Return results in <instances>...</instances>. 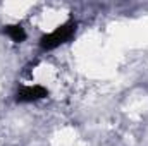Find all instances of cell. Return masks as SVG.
Here are the masks:
<instances>
[{
    "label": "cell",
    "instance_id": "obj_1",
    "mask_svg": "<svg viewBox=\"0 0 148 146\" xmlns=\"http://www.w3.org/2000/svg\"><path fill=\"white\" fill-rule=\"evenodd\" d=\"M76 29H77V23L76 21H67V23L57 26L53 31H50V33H47V35H43L40 38V48L45 50V52L59 48L60 45L67 43L76 35Z\"/></svg>",
    "mask_w": 148,
    "mask_h": 146
},
{
    "label": "cell",
    "instance_id": "obj_2",
    "mask_svg": "<svg viewBox=\"0 0 148 146\" xmlns=\"http://www.w3.org/2000/svg\"><path fill=\"white\" fill-rule=\"evenodd\" d=\"M48 96V89L41 84H33V86H19L16 91V102L17 103H33L38 100H43Z\"/></svg>",
    "mask_w": 148,
    "mask_h": 146
},
{
    "label": "cell",
    "instance_id": "obj_3",
    "mask_svg": "<svg viewBox=\"0 0 148 146\" xmlns=\"http://www.w3.org/2000/svg\"><path fill=\"white\" fill-rule=\"evenodd\" d=\"M2 33L5 36H9L14 43H23L26 40V31L21 24H7V26H3Z\"/></svg>",
    "mask_w": 148,
    "mask_h": 146
}]
</instances>
